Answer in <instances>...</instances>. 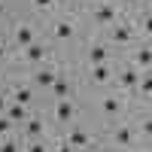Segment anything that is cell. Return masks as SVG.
Returning <instances> with one entry per match:
<instances>
[{
	"mask_svg": "<svg viewBox=\"0 0 152 152\" xmlns=\"http://www.w3.org/2000/svg\"><path fill=\"white\" fill-rule=\"evenodd\" d=\"M9 100L12 104H21V107H31L34 104V85H15L9 91Z\"/></svg>",
	"mask_w": 152,
	"mask_h": 152,
	"instance_id": "cell-14",
	"label": "cell"
},
{
	"mask_svg": "<svg viewBox=\"0 0 152 152\" xmlns=\"http://www.w3.org/2000/svg\"><path fill=\"white\" fill-rule=\"evenodd\" d=\"M134 67L137 70H152V46H140L134 52Z\"/></svg>",
	"mask_w": 152,
	"mask_h": 152,
	"instance_id": "cell-18",
	"label": "cell"
},
{
	"mask_svg": "<svg viewBox=\"0 0 152 152\" xmlns=\"http://www.w3.org/2000/svg\"><path fill=\"white\" fill-rule=\"evenodd\" d=\"M85 58H88V64H107L110 61V49L104 46V43H94V46H88V52H85Z\"/></svg>",
	"mask_w": 152,
	"mask_h": 152,
	"instance_id": "cell-16",
	"label": "cell"
},
{
	"mask_svg": "<svg viewBox=\"0 0 152 152\" xmlns=\"http://www.w3.org/2000/svg\"><path fill=\"white\" fill-rule=\"evenodd\" d=\"M97 110H100V116H107V119H119L122 110H125L122 91H119V94H104V97L97 100Z\"/></svg>",
	"mask_w": 152,
	"mask_h": 152,
	"instance_id": "cell-4",
	"label": "cell"
},
{
	"mask_svg": "<svg viewBox=\"0 0 152 152\" xmlns=\"http://www.w3.org/2000/svg\"><path fill=\"white\" fill-rule=\"evenodd\" d=\"M140 31H143L146 37H152V12H146V15L140 18Z\"/></svg>",
	"mask_w": 152,
	"mask_h": 152,
	"instance_id": "cell-23",
	"label": "cell"
},
{
	"mask_svg": "<svg viewBox=\"0 0 152 152\" xmlns=\"http://www.w3.org/2000/svg\"><path fill=\"white\" fill-rule=\"evenodd\" d=\"M91 21L100 24V28H113V24L119 21V3L116 0H100L91 9Z\"/></svg>",
	"mask_w": 152,
	"mask_h": 152,
	"instance_id": "cell-1",
	"label": "cell"
},
{
	"mask_svg": "<svg viewBox=\"0 0 152 152\" xmlns=\"http://www.w3.org/2000/svg\"><path fill=\"white\" fill-rule=\"evenodd\" d=\"M49 58H52V46L43 43V40H37V43H31L28 49H21V61H24V64H31V67H40L43 61H49Z\"/></svg>",
	"mask_w": 152,
	"mask_h": 152,
	"instance_id": "cell-2",
	"label": "cell"
},
{
	"mask_svg": "<svg viewBox=\"0 0 152 152\" xmlns=\"http://www.w3.org/2000/svg\"><path fill=\"white\" fill-rule=\"evenodd\" d=\"M137 134H140V131H137L134 125L122 122L119 128L113 131V143H116V146H122V149H128V146H134V143H137Z\"/></svg>",
	"mask_w": 152,
	"mask_h": 152,
	"instance_id": "cell-9",
	"label": "cell"
},
{
	"mask_svg": "<svg viewBox=\"0 0 152 152\" xmlns=\"http://www.w3.org/2000/svg\"><path fill=\"white\" fill-rule=\"evenodd\" d=\"M73 37H76V24H73L70 18L52 21V40H55V43H67V40H73Z\"/></svg>",
	"mask_w": 152,
	"mask_h": 152,
	"instance_id": "cell-10",
	"label": "cell"
},
{
	"mask_svg": "<svg viewBox=\"0 0 152 152\" xmlns=\"http://www.w3.org/2000/svg\"><path fill=\"white\" fill-rule=\"evenodd\" d=\"M137 40V28L134 24H128V21H116L110 28V43H116V46H128V43H134Z\"/></svg>",
	"mask_w": 152,
	"mask_h": 152,
	"instance_id": "cell-6",
	"label": "cell"
},
{
	"mask_svg": "<svg viewBox=\"0 0 152 152\" xmlns=\"http://www.w3.org/2000/svg\"><path fill=\"white\" fill-rule=\"evenodd\" d=\"M137 131H140V137H146V140H152V116H146V119L140 122V128H137Z\"/></svg>",
	"mask_w": 152,
	"mask_h": 152,
	"instance_id": "cell-22",
	"label": "cell"
},
{
	"mask_svg": "<svg viewBox=\"0 0 152 152\" xmlns=\"http://www.w3.org/2000/svg\"><path fill=\"white\" fill-rule=\"evenodd\" d=\"M6 15V3H3V0H0V18H3Z\"/></svg>",
	"mask_w": 152,
	"mask_h": 152,
	"instance_id": "cell-30",
	"label": "cell"
},
{
	"mask_svg": "<svg viewBox=\"0 0 152 152\" xmlns=\"http://www.w3.org/2000/svg\"><path fill=\"white\" fill-rule=\"evenodd\" d=\"M146 100V107H149V116H152V97H143Z\"/></svg>",
	"mask_w": 152,
	"mask_h": 152,
	"instance_id": "cell-31",
	"label": "cell"
},
{
	"mask_svg": "<svg viewBox=\"0 0 152 152\" xmlns=\"http://www.w3.org/2000/svg\"><path fill=\"white\" fill-rule=\"evenodd\" d=\"M31 43H37V28L28 24V21L15 24V46H18V49H28Z\"/></svg>",
	"mask_w": 152,
	"mask_h": 152,
	"instance_id": "cell-12",
	"label": "cell"
},
{
	"mask_svg": "<svg viewBox=\"0 0 152 152\" xmlns=\"http://www.w3.org/2000/svg\"><path fill=\"white\" fill-rule=\"evenodd\" d=\"M143 0H122V6H140Z\"/></svg>",
	"mask_w": 152,
	"mask_h": 152,
	"instance_id": "cell-28",
	"label": "cell"
},
{
	"mask_svg": "<svg viewBox=\"0 0 152 152\" xmlns=\"http://www.w3.org/2000/svg\"><path fill=\"white\" fill-rule=\"evenodd\" d=\"M64 140L76 149V152H85V149H91L94 146V137H91V131H85L82 125H73V128L67 131V137Z\"/></svg>",
	"mask_w": 152,
	"mask_h": 152,
	"instance_id": "cell-5",
	"label": "cell"
},
{
	"mask_svg": "<svg viewBox=\"0 0 152 152\" xmlns=\"http://www.w3.org/2000/svg\"><path fill=\"white\" fill-rule=\"evenodd\" d=\"M0 152H21V143L12 140V137H3L0 140Z\"/></svg>",
	"mask_w": 152,
	"mask_h": 152,
	"instance_id": "cell-21",
	"label": "cell"
},
{
	"mask_svg": "<svg viewBox=\"0 0 152 152\" xmlns=\"http://www.w3.org/2000/svg\"><path fill=\"white\" fill-rule=\"evenodd\" d=\"M21 131H24V140H43V134H46L43 116H28V122L21 125Z\"/></svg>",
	"mask_w": 152,
	"mask_h": 152,
	"instance_id": "cell-11",
	"label": "cell"
},
{
	"mask_svg": "<svg viewBox=\"0 0 152 152\" xmlns=\"http://www.w3.org/2000/svg\"><path fill=\"white\" fill-rule=\"evenodd\" d=\"M49 94H52L55 100H58V97H73V82L67 79V76H64V73H61V76H58V79H55V85H52V88H49Z\"/></svg>",
	"mask_w": 152,
	"mask_h": 152,
	"instance_id": "cell-17",
	"label": "cell"
},
{
	"mask_svg": "<svg viewBox=\"0 0 152 152\" xmlns=\"http://www.w3.org/2000/svg\"><path fill=\"white\" fill-rule=\"evenodd\" d=\"M3 116L12 122V125H24L28 122V116H31V107H21V104H6V110H3Z\"/></svg>",
	"mask_w": 152,
	"mask_h": 152,
	"instance_id": "cell-13",
	"label": "cell"
},
{
	"mask_svg": "<svg viewBox=\"0 0 152 152\" xmlns=\"http://www.w3.org/2000/svg\"><path fill=\"white\" fill-rule=\"evenodd\" d=\"M9 131H12V122L6 116H0V137H9Z\"/></svg>",
	"mask_w": 152,
	"mask_h": 152,
	"instance_id": "cell-24",
	"label": "cell"
},
{
	"mask_svg": "<svg viewBox=\"0 0 152 152\" xmlns=\"http://www.w3.org/2000/svg\"><path fill=\"white\" fill-rule=\"evenodd\" d=\"M137 91H140V97H152V70H143V76H140V85H137Z\"/></svg>",
	"mask_w": 152,
	"mask_h": 152,
	"instance_id": "cell-19",
	"label": "cell"
},
{
	"mask_svg": "<svg viewBox=\"0 0 152 152\" xmlns=\"http://www.w3.org/2000/svg\"><path fill=\"white\" fill-rule=\"evenodd\" d=\"M21 152H52V146L43 143V140H28V143L21 146Z\"/></svg>",
	"mask_w": 152,
	"mask_h": 152,
	"instance_id": "cell-20",
	"label": "cell"
},
{
	"mask_svg": "<svg viewBox=\"0 0 152 152\" xmlns=\"http://www.w3.org/2000/svg\"><path fill=\"white\" fill-rule=\"evenodd\" d=\"M146 3H149V12H152V0H146Z\"/></svg>",
	"mask_w": 152,
	"mask_h": 152,
	"instance_id": "cell-32",
	"label": "cell"
},
{
	"mask_svg": "<svg viewBox=\"0 0 152 152\" xmlns=\"http://www.w3.org/2000/svg\"><path fill=\"white\" fill-rule=\"evenodd\" d=\"M6 104H9V91H0V116H3V110H6Z\"/></svg>",
	"mask_w": 152,
	"mask_h": 152,
	"instance_id": "cell-27",
	"label": "cell"
},
{
	"mask_svg": "<svg viewBox=\"0 0 152 152\" xmlns=\"http://www.w3.org/2000/svg\"><path fill=\"white\" fill-rule=\"evenodd\" d=\"M3 58H6V43L0 40V61H3Z\"/></svg>",
	"mask_w": 152,
	"mask_h": 152,
	"instance_id": "cell-29",
	"label": "cell"
},
{
	"mask_svg": "<svg viewBox=\"0 0 152 152\" xmlns=\"http://www.w3.org/2000/svg\"><path fill=\"white\" fill-rule=\"evenodd\" d=\"M0 79H3V73H0Z\"/></svg>",
	"mask_w": 152,
	"mask_h": 152,
	"instance_id": "cell-33",
	"label": "cell"
},
{
	"mask_svg": "<svg viewBox=\"0 0 152 152\" xmlns=\"http://www.w3.org/2000/svg\"><path fill=\"white\" fill-rule=\"evenodd\" d=\"M52 116H55V122H61V125H73V119H76V104H73V97H58L55 107H52Z\"/></svg>",
	"mask_w": 152,
	"mask_h": 152,
	"instance_id": "cell-7",
	"label": "cell"
},
{
	"mask_svg": "<svg viewBox=\"0 0 152 152\" xmlns=\"http://www.w3.org/2000/svg\"><path fill=\"white\" fill-rule=\"evenodd\" d=\"M140 76H143V70H137L134 64H131V67H125V70L116 76L119 91H137V85H140Z\"/></svg>",
	"mask_w": 152,
	"mask_h": 152,
	"instance_id": "cell-8",
	"label": "cell"
},
{
	"mask_svg": "<svg viewBox=\"0 0 152 152\" xmlns=\"http://www.w3.org/2000/svg\"><path fill=\"white\" fill-rule=\"evenodd\" d=\"M58 76H61V70H58V67H52V64H40V67L31 73V85H34V91H37V88L49 91V88L55 85Z\"/></svg>",
	"mask_w": 152,
	"mask_h": 152,
	"instance_id": "cell-3",
	"label": "cell"
},
{
	"mask_svg": "<svg viewBox=\"0 0 152 152\" xmlns=\"http://www.w3.org/2000/svg\"><path fill=\"white\" fill-rule=\"evenodd\" d=\"M113 79H116V73H113L110 61H107V64H94V67H91V82H94V85H107V82H113Z\"/></svg>",
	"mask_w": 152,
	"mask_h": 152,
	"instance_id": "cell-15",
	"label": "cell"
},
{
	"mask_svg": "<svg viewBox=\"0 0 152 152\" xmlns=\"http://www.w3.org/2000/svg\"><path fill=\"white\" fill-rule=\"evenodd\" d=\"M31 6H34V9H52L55 0H31Z\"/></svg>",
	"mask_w": 152,
	"mask_h": 152,
	"instance_id": "cell-25",
	"label": "cell"
},
{
	"mask_svg": "<svg viewBox=\"0 0 152 152\" xmlns=\"http://www.w3.org/2000/svg\"><path fill=\"white\" fill-rule=\"evenodd\" d=\"M52 152H76V149H73L67 140H61V143H55V146H52Z\"/></svg>",
	"mask_w": 152,
	"mask_h": 152,
	"instance_id": "cell-26",
	"label": "cell"
}]
</instances>
